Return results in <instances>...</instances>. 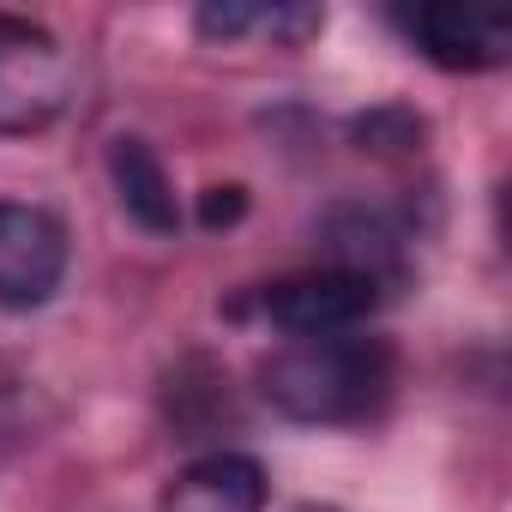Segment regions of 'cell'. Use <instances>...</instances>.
<instances>
[{
	"mask_svg": "<svg viewBox=\"0 0 512 512\" xmlns=\"http://www.w3.org/2000/svg\"><path fill=\"white\" fill-rule=\"evenodd\" d=\"M374 308H380V284L338 272V266H314V272H296V278H278L260 290V314L290 338L356 332Z\"/></svg>",
	"mask_w": 512,
	"mask_h": 512,
	"instance_id": "277c9868",
	"label": "cell"
},
{
	"mask_svg": "<svg viewBox=\"0 0 512 512\" xmlns=\"http://www.w3.org/2000/svg\"><path fill=\"white\" fill-rule=\"evenodd\" d=\"M398 386V356L386 338L368 332H326V338H290L260 362V398L308 428H344L386 410Z\"/></svg>",
	"mask_w": 512,
	"mask_h": 512,
	"instance_id": "6da1fadb",
	"label": "cell"
},
{
	"mask_svg": "<svg viewBox=\"0 0 512 512\" xmlns=\"http://www.w3.org/2000/svg\"><path fill=\"white\" fill-rule=\"evenodd\" d=\"M290 512H338V506H326V500H302V506H290Z\"/></svg>",
	"mask_w": 512,
	"mask_h": 512,
	"instance_id": "4fadbf2b",
	"label": "cell"
},
{
	"mask_svg": "<svg viewBox=\"0 0 512 512\" xmlns=\"http://www.w3.org/2000/svg\"><path fill=\"white\" fill-rule=\"evenodd\" d=\"M67 278V223L31 199H0V308L31 314Z\"/></svg>",
	"mask_w": 512,
	"mask_h": 512,
	"instance_id": "3957f363",
	"label": "cell"
},
{
	"mask_svg": "<svg viewBox=\"0 0 512 512\" xmlns=\"http://www.w3.org/2000/svg\"><path fill=\"white\" fill-rule=\"evenodd\" d=\"M350 139L362 151H374V157H404V151H422L428 121L416 109H404V103H380V109H368V115L350 121Z\"/></svg>",
	"mask_w": 512,
	"mask_h": 512,
	"instance_id": "9c48e42d",
	"label": "cell"
},
{
	"mask_svg": "<svg viewBox=\"0 0 512 512\" xmlns=\"http://www.w3.org/2000/svg\"><path fill=\"white\" fill-rule=\"evenodd\" d=\"M260 31H272L278 43H308V37H320L326 31V13L320 7H266V25Z\"/></svg>",
	"mask_w": 512,
	"mask_h": 512,
	"instance_id": "8fae6325",
	"label": "cell"
},
{
	"mask_svg": "<svg viewBox=\"0 0 512 512\" xmlns=\"http://www.w3.org/2000/svg\"><path fill=\"white\" fill-rule=\"evenodd\" d=\"M193 25L211 43H235V37H247V31L266 25V7H253V0H211V7H199Z\"/></svg>",
	"mask_w": 512,
	"mask_h": 512,
	"instance_id": "30bf717a",
	"label": "cell"
},
{
	"mask_svg": "<svg viewBox=\"0 0 512 512\" xmlns=\"http://www.w3.org/2000/svg\"><path fill=\"white\" fill-rule=\"evenodd\" d=\"M241 211H247V187H205V199H199V223L205 229H229V223H241Z\"/></svg>",
	"mask_w": 512,
	"mask_h": 512,
	"instance_id": "7c38bea8",
	"label": "cell"
},
{
	"mask_svg": "<svg viewBox=\"0 0 512 512\" xmlns=\"http://www.w3.org/2000/svg\"><path fill=\"white\" fill-rule=\"evenodd\" d=\"M326 247H332L338 272H356V278H368L380 290L404 266V229L380 205H338L326 217Z\"/></svg>",
	"mask_w": 512,
	"mask_h": 512,
	"instance_id": "ba28073f",
	"label": "cell"
},
{
	"mask_svg": "<svg viewBox=\"0 0 512 512\" xmlns=\"http://www.w3.org/2000/svg\"><path fill=\"white\" fill-rule=\"evenodd\" d=\"M109 181H115V199H121V211H127V217H133L145 235H175V229H181L175 181H169L163 157H157L145 139L121 133V139L109 145Z\"/></svg>",
	"mask_w": 512,
	"mask_h": 512,
	"instance_id": "52a82bcc",
	"label": "cell"
},
{
	"mask_svg": "<svg viewBox=\"0 0 512 512\" xmlns=\"http://www.w3.org/2000/svg\"><path fill=\"white\" fill-rule=\"evenodd\" d=\"M404 31L446 73H488L512 49V25L494 13H470V7H416L404 19Z\"/></svg>",
	"mask_w": 512,
	"mask_h": 512,
	"instance_id": "5b68a950",
	"label": "cell"
},
{
	"mask_svg": "<svg viewBox=\"0 0 512 512\" xmlns=\"http://www.w3.org/2000/svg\"><path fill=\"white\" fill-rule=\"evenodd\" d=\"M266 464L247 452H205L169 476L157 512H266Z\"/></svg>",
	"mask_w": 512,
	"mask_h": 512,
	"instance_id": "8992f818",
	"label": "cell"
},
{
	"mask_svg": "<svg viewBox=\"0 0 512 512\" xmlns=\"http://www.w3.org/2000/svg\"><path fill=\"white\" fill-rule=\"evenodd\" d=\"M73 91V61L55 43V31L19 19V13H0V133L25 139L43 133Z\"/></svg>",
	"mask_w": 512,
	"mask_h": 512,
	"instance_id": "7a4b0ae2",
	"label": "cell"
}]
</instances>
